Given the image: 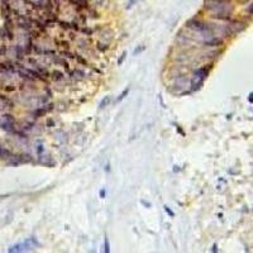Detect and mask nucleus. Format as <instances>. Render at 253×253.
Returning <instances> with one entry per match:
<instances>
[{
	"label": "nucleus",
	"mask_w": 253,
	"mask_h": 253,
	"mask_svg": "<svg viewBox=\"0 0 253 253\" xmlns=\"http://www.w3.org/2000/svg\"><path fill=\"white\" fill-rule=\"evenodd\" d=\"M248 13H249V14H253V3L248 7Z\"/></svg>",
	"instance_id": "423d86ee"
},
{
	"label": "nucleus",
	"mask_w": 253,
	"mask_h": 253,
	"mask_svg": "<svg viewBox=\"0 0 253 253\" xmlns=\"http://www.w3.org/2000/svg\"><path fill=\"white\" fill-rule=\"evenodd\" d=\"M100 196H101V198H104V196H105V190H101V191H100Z\"/></svg>",
	"instance_id": "0eeeda50"
},
{
	"label": "nucleus",
	"mask_w": 253,
	"mask_h": 253,
	"mask_svg": "<svg viewBox=\"0 0 253 253\" xmlns=\"http://www.w3.org/2000/svg\"><path fill=\"white\" fill-rule=\"evenodd\" d=\"M109 101H110V98H109V96H105V98L101 100V103H100V105H99V107H100V109L105 108V105H107V104H109Z\"/></svg>",
	"instance_id": "f257e3e1"
},
{
	"label": "nucleus",
	"mask_w": 253,
	"mask_h": 253,
	"mask_svg": "<svg viewBox=\"0 0 253 253\" xmlns=\"http://www.w3.org/2000/svg\"><path fill=\"white\" fill-rule=\"evenodd\" d=\"M128 93H129V87H127V89H125L124 91H123L122 94H120V96H119V98L117 99V101H118V103H119V101H122V100L125 98V95H127V94H128Z\"/></svg>",
	"instance_id": "f03ea898"
},
{
	"label": "nucleus",
	"mask_w": 253,
	"mask_h": 253,
	"mask_svg": "<svg viewBox=\"0 0 253 253\" xmlns=\"http://www.w3.org/2000/svg\"><path fill=\"white\" fill-rule=\"evenodd\" d=\"M164 210H166V213H167V214H170L171 216H175V213H173V211H172L168 206H164Z\"/></svg>",
	"instance_id": "7ed1b4c3"
},
{
	"label": "nucleus",
	"mask_w": 253,
	"mask_h": 253,
	"mask_svg": "<svg viewBox=\"0 0 253 253\" xmlns=\"http://www.w3.org/2000/svg\"><path fill=\"white\" fill-rule=\"evenodd\" d=\"M125 55H127V53H125V52H124V53H123V55H122V57H120V60H119V61H118V63H119V65H122V62H123V60H124V58H125Z\"/></svg>",
	"instance_id": "39448f33"
},
{
	"label": "nucleus",
	"mask_w": 253,
	"mask_h": 253,
	"mask_svg": "<svg viewBox=\"0 0 253 253\" xmlns=\"http://www.w3.org/2000/svg\"><path fill=\"white\" fill-rule=\"evenodd\" d=\"M109 243H108V238H105V252H109Z\"/></svg>",
	"instance_id": "20e7f679"
}]
</instances>
